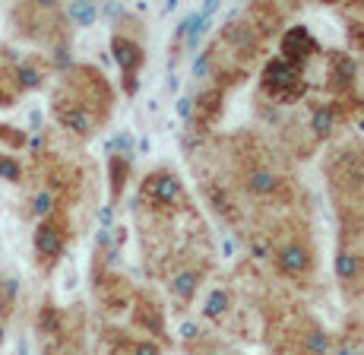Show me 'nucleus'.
Segmentation results:
<instances>
[{
	"label": "nucleus",
	"mask_w": 364,
	"mask_h": 355,
	"mask_svg": "<svg viewBox=\"0 0 364 355\" xmlns=\"http://www.w3.org/2000/svg\"><path fill=\"white\" fill-rule=\"evenodd\" d=\"M311 51H314V38H311V32H307L304 26H295V29L285 32L282 54H285V60H289V64H295V60H304Z\"/></svg>",
	"instance_id": "nucleus-1"
},
{
	"label": "nucleus",
	"mask_w": 364,
	"mask_h": 355,
	"mask_svg": "<svg viewBox=\"0 0 364 355\" xmlns=\"http://www.w3.org/2000/svg\"><path fill=\"white\" fill-rule=\"evenodd\" d=\"M276 263L285 276H301V273H307V267H311V254H307L304 245H289V248L279 250Z\"/></svg>",
	"instance_id": "nucleus-2"
},
{
	"label": "nucleus",
	"mask_w": 364,
	"mask_h": 355,
	"mask_svg": "<svg viewBox=\"0 0 364 355\" xmlns=\"http://www.w3.org/2000/svg\"><path fill=\"white\" fill-rule=\"evenodd\" d=\"M266 80H269V86H276V89H289V86L298 83V70H295V64H289L285 58H279L266 67Z\"/></svg>",
	"instance_id": "nucleus-3"
},
{
	"label": "nucleus",
	"mask_w": 364,
	"mask_h": 355,
	"mask_svg": "<svg viewBox=\"0 0 364 355\" xmlns=\"http://www.w3.org/2000/svg\"><path fill=\"white\" fill-rule=\"evenodd\" d=\"M178 194H181V184L171 175H156L149 181V197L159 200V203H171Z\"/></svg>",
	"instance_id": "nucleus-4"
},
{
	"label": "nucleus",
	"mask_w": 364,
	"mask_h": 355,
	"mask_svg": "<svg viewBox=\"0 0 364 355\" xmlns=\"http://www.w3.org/2000/svg\"><path fill=\"white\" fill-rule=\"evenodd\" d=\"M114 60L121 64V70H133V67H139V60H143V51H139L130 38H117L114 41Z\"/></svg>",
	"instance_id": "nucleus-5"
},
{
	"label": "nucleus",
	"mask_w": 364,
	"mask_h": 355,
	"mask_svg": "<svg viewBox=\"0 0 364 355\" xmlns=\"http://www.w3.org/2000/svg\"><path fill=\"white\" fill-rule=\"evenodd\" d=\"M209 29V16H203V13H193L191 19L184 23V38H187V51H197L203 36H206Z\"/></svg>",
	"instance_id": "nucleus-6"
},
{
	"label": "nucleus",
	"mask_w": 364,
	"mask_h": 355,
	"mask_svg": "<svg viewBox=\"0 0 364 355\" xmlns=\"http://www.w3.org/2000/svg\"><path fill=\"white\" fill-rule=\"evenodd\" d=\"M358 273H361V260L352 254V250H339L336 254V276H339L342 282H352V280H358Z\"/></svg>",
	"instance_id": "nucleus-7"
},
{
	"label": "nucleus",
	"mask_w": 364,
	"mask_h": 355,
	"mask_svg": "<svg viewBox=\"0 0 364 355\" xmlns=\"http://www.w3.org/2000/svg\"><path fill=\"white\" fill-rule=\"evenodd\" d=\"M35 245H38V250L45 257H54V254H60V235H58V228H51V226H41L38 228V235H35Z\"/></svg>",
	"instance_id": "nucleus-8"
},
{
	"label": "nucleus",
	"mask_w": 364,
	"mask_h": 355,
	"mask_svg": "<svg viewBox=\"0 0 364 355\" xmlns=\"http://www.w3.org/2000/svg\"><path fill=\"white\" fill-rule=\"evenodd\" d=\"M76 285H80V270H76L73 260H64V267H60V276H58V292H60V298H70V295H73Z\"/></svg>",
	"instance_id": "nucleus-9"
},
{
	"label": "nucleus",
	"mask_w": 364,
	"mask_h": 355,
	"mask_svg": "<svg viewBox=\"0 0 364 355\" xmlns=\"http://www.w3.org/2000/svg\"><path fill=\"white\" fill-rule=\"evenodd\" d=\"M333 127H336V111L330 105H320L317 111H314V117H311V130L317 137H330Z\"/></svg>",
	"instance_id": "nucleus-10"
},
{
	"label": "nucleus",
	"mask_w": 364,
	"mask_h": 355,
	"mask_svg": "<svg viewBox=\"0 0 364 355\" xmlns=\"http://www.w3.org/2000/svg\"><path fill=\"white\" fill-rule=\"evenodd\" d=\"M276 184H279V178L272 175V171H266V169H257V171H250L247 175V187L254 194H272L276 191Z\"/></svg>",
	"instance_id": "nucleus-11"
},
{
	"label": "nucleus",
	"mask_w": 364,
	"mask_h": 355,
	"mask_svg": "<svg viewBox=\"0 0 364 355\" xmlns=\"http://www.w3.org/2000/svg\"><path fill=\"white\" fill-rule=\"evenodd\" d=\"M70 19H73L76 26H82V29H86V26H92L95 19H99V6L95 4H70Z\"/></svg>",
	"instance_id": "nucleus-12"
},
{
	"label": "nucleus",
	"mask_w": 364,
	"mask_h": 355,
	"mask_svg": "<svg viewBox=\"0 0 364 355\" xmlns=\"http://www.w3.org/2000/svg\"><path fill=\"white\" fill-rule=\"evenodd\" d=\"M304 352L307 355H330V337L323 330H311L304 337Z\"/></svg>",
	"instance_id": "nucleus-13"
},
{
	"label": "nucleus",
	"mask_w": 364,
	"mask_h": 355,
	"mask_svg": "<svg viewBox=\"0 0 364 355\" xmlns=\"http://www.w3.org/2000/svg\"><path fill=\"white\" fill-rule=\"evenodd\" d=\"M171 292L178 298H184V302L193 298V292H197V273H178L171 280Z\"/></svg>",
	"instance_id": "nucleus-14"
},
{
	"label": "nucleus",
	"mask_w": 364,
	"mask_h": 355,
	"mask_svg": "<svg viewBox=\"0 0 364 355\" xmlns=\"http://www.w3.org/2000/svg\"><path fill=\"white\" fill-rule=\"evenodd\" d=\"M206 317H222L228 311V292H222V289H215V292H209V298H206Z\"/></svg>",
	"instance_id": "nucleus-15"
},
{
	"label": "nucleus",
	"mask_w": 364,
	"mask_h": 355,
	"mask_svg": "<svg viewBox=\"0 0 364 355\" xmlns=\"http://www.w3.org/2000/svg\"><path fill=\"white\" fill-rule=\"evenodd\" d=\"M60 121H64L70 130H76V134H89V117L82 115L80 108H70V111H64V115H60Z\"/></svg>",
	"instance_id": "nucleus-16"
},
{
	"label": "nucleus",
	"mask_w": 364,
	"mask_h": 355,
	"mask_svg": "<svg viewBox=\"0 0 364 355\" xmlns=\"http://www.w3.org/2000/svg\"><path fill=\"white\" fill-rule=\"evenodd\" d=\"M51 203H54V200H51V194H45V191H41L38 197H35V206H32V210L38 213V216H45L48 210H51Z\"/></svg>",
	"instance_id": "nucleus-17"
},
{
	"label": "nucleus",
	"mask_w": 364,
	"mask_h": 355,
	"mask_svg": "<svg viewBox=\"0 0 364 355\" xmlns=\"http://www.w3.org/2000/svg\"><path fill=\"white\" fill-rule=\"evenodd\" d=\"M19 83H23V86H38V70H32V67H19Z\"/></svg>",
	"instance_id": "nucleus-18"
},
{
	"label": "nucleus",
	"mask_w": 364,
	"mask_h": 355,
	"mask_svg": "<svg viewBox=\"0 0 364 355\" xmlns=\"http://www.w3.org/2000/svg\"><path fill=\"white\" fill-rule=\"evenodd\" d=\"M197 333H200V327L193 324V320H184V324H181V337L184 339H197Z\"/></svg>",
	"instance_id": "nucleus-19"
},
{
	"label": "nucleus",
	"mask_w": 364,
	"mask_h": 355,
	"mask_svg": "<svg viewBox=\"0 0 364 355\" xmlns=\"http://www.w3.org/2000/svg\"><path fill=\"white\" fill-rule=\"evenodd\" d=\"M19 175V169H16V165H13V162H0V178H16Z\"/></svg>",
	"instance_id": "nucleus-20"
},
{
	"label": "nucleus",
	"mask_w": 364,
	"mask_h": 355,
	"mask_svg": "<svg viewBox=\"0 0 364 355\" xmlns=\"http://www.w3.org/2000/svg\"><path fill=\"white\" fill-rule=\"evenodd\" d=\"M191 105H193V102L187 99V95H184V99H178V115L181 117H191Z\"/></svg>",
	"instance_id": "nucleus-21"
},
{
	"label": "nucleus",
	"mask_w": 364,
	"mask_h": 355,
	"mask_svg": "<svg viewBox=\"0 0 364 355\" xmlns=\"http://www.w3.org/2000/svg\"><path fill=\"white\" fill-rule=\"evenodd\" d=\"M136 355H162V352H159V346L143 343V346H136Z\"/></svg>",
	"instance_id": "nucleus-22"
},
{
	"label": "nucleus",
	"mask_w": 364,
	"mask_h": 355,
	"mask_svg": "<svg viewBox=\"0 0 364 355\" xmlns=\"http://www.w3.org/2000/svg\"><path fill=\"white\" fill-rule=\"evenodd\" d=\"M206 70H209V58H206V54H203V58L197 60V64H193V73H197V76H203Z\"/></svg>",
	"instance_id": "nucleus-23"
},
{
	"label": "nucleus",
	"mask_w": 364,
	"mask_h": 355,
	"mask_svg": "<svg viewBox=\"0 0 364 355\" xmlns=\"http://www.w3.org/2000/svg\"><path fill=\"white\" fill-rule=\"evenodd\" d=\"M178 89H181V80L178 76H168V92H178Z\"/></svg>",
	"instance_id": "nucleus-24"
},
{
	"label": "nucleus",
	"mask_w": 364,
	"mask_h": 355,
	"mask_svg": "<svg viewBox=\"0 0 364 355\" xmlns=\"http://www.w3.org/2000/svg\"><path fill=\"white\" fill-rule=\"evenodd\" d=\"M333 355H361L358 349H352V346H342V349H336Z\"/></svg>",
	"instance_id": "nucleus-25"
},
{
	"label": "nucleus",
	"mask_w": 364,
	"mask_h": 355,
	"mask_svg": "<svg viewBox=\"0 0 364 355\" xmlns=\"http://www.w3.org/2000/svg\"><path fill=\"white\" fill-rule=\"evenodd\" d=\"M254 254H257V257H266V245H260V241H257V245H254Z\"/></svg>",
	"instance_id": "nucleus-26"
},
{
	"label": "nucleus",
	"mask_w": 364,
	"mask_h": 355,
	"mask_svg": "<svg viewBox=\"0 0 364 355\" xmlns=\"http://www.w3.org/2000/svg\"><path fill=\"white\" fill-rule=\"evenodd\" d=\"M206 355H222V352H206Z\"/></svg>",
	"instance_id": "nucleus-27"
}]
</instances>
